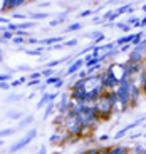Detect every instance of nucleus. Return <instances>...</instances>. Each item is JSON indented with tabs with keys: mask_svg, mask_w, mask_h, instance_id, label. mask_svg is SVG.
I'll return each mask as SVG.
<instances>
[{
	"mask_svg": "<svg viewBox=\"0 0 146 154\" xmlns=\"http://www.w3.org/2000/svg\"><path fill=\"white\" fill-rule=\"evenodd\" d=\"M35 136H37V129H30V131H29L27 134L24 136V137L20 139V141H17V143L14 144V146H10V149H8V152H10V154H14V152H19L20 149H24L25 146H29V144H30L32 141H34V139H35Z\"/></svg>",
	"mask_w": 146,
	"mask_h": 154,
	"instance_id": "nucleus-1",
	"label": "nucleus"
},
{
	"mask_svg": "<svg viewBox=\"0 0 146 154\" xmlns=\"http://www.w3.org/2000/svg\"><path fill=\"white\" fill-rule=\"evenodd\" d=\"M101 84H103V87L106 89V91H113V89L118 87L119 82L109 70H104V72L101 74Z\"/></svg>",
	"mask_w": 146,
	"mask_h": 154,
	"instance_id": "nucleus-2",
	"label": "nucleus"
},
{
	"mask_svg": "<svg viewBox=\"0 0 146 154\" xmlns=\"http://www.w3.org/2000/svg\"><path fill=\"white\" fill-rule=\"evenodd\" d=\"M57 96H59L57 92H44V94H42V97H40V100L37 102V109L46 107L47 104H50V102H54V100H56V97H57Z\"/></svg>",
	"mask_w": 146,
	"mask_h": 154,
	"instance_id": "nucleus-3",
	"label": "nucleus"
},
{
	"mask_svg": "<svg viewBox=\"0 0 146 154\" xmlns=\"http://www.w3.org/2000/svg\"><path fill=\"white\" fill-rule=\"evenodd\" d=\"M2 7H0V10L5 12V10H15L17 7H22L24 4H25V0H4L2 2Z\"/></svg>",
	"mask_w": 146,
	"mask_h": 154,
	"instance_id": "nucleus-4",
	"label": "nucleus"
},
{
	"mask_svg": "<svg viewBox=\"0 0 146 154\" xmlns=\"http://www.w3.org/2000/svg\"><path fill=\"white\" fill-rule=\"evenodd\" d=\"M144 121V117H139V119H136L135 122H131V124H128L126 127H123L121 131H118L116 132V136H114V139H121V137H124V134H126L128 131H131L133 127H138V126H141V122Z\"/></svg>",
	"mask_w": 146,
	"mask_h": 154,
	"instance_id": "nucleus-5",
	"label": "nucleus"
},
{
	"mask_svg": "<svg viewBox=\"0 0 146 154\" xmlns=\"http://www.w3.org/2000/svg\"><path fill=\"white\" fill-rule=\"evenodd\" d=\"M144 57H146V55L143 54V52L138 49V47H133V50H131L129 59H128V60H129V62H135V64H143Z\"/></svg>",
	"mask_w": 146,
	"mask_h": 154,
	"instance_id": "nucleus-6",
	"label": "nucleus"
},
{
	"mask_svg": "<svg viewBox=\"0 0 146 154\" xmlns=\"http://www.w3.org/2000/svg\"><path fill=\"white\" fill-rule=\"evenodd\" d=\"M82 66H84V59H77V60H74L72 64L67 67V70L64 72V75H65V77H67V75H74V74L81 69Z\"/></svg>",
	"mask_w": 146,
	"mask_h": 154,
	"instance_id": "nucleus-7",
	"label": "nucleus"
},
{
	"mask_svg": "<svg viewBox=\"0 0 146 154\" xmlns=\"http://www.w3.org/2000/svg\"><path fill=\"white\" fill-rule=\"evenodd\" d=\"M139 94H141V87L136 85L135 82L129 85V97H131V104H135L136 100L139 99Z\"/></svg>",
	"mask_w": 146,
	"mask_h": 154,
	"instance_id": "nucleus-8",
	"label": "nucleus"
},
{
	"mask_svg": "<svg viewBox=\"0 0 146 154\" xmlns=\"http://www.w3.org/2000/svg\"><path fill=\"white\" fill-rule=\"evenodd\" d=\"M84 37L87 38H94V45H97V44L101 42V40H104V34H101L99 30H94V32H89V34H84Z\"/></svg>",
	"mask_w": 146,
	"mask_h": 154,
	"instance_id": "nucleus-9",
	"label": "nucleus"
},
{
	"mask_svg": "<svg viewBox=\"0 0 146 154\" xmlns=\"http://www.w3.org/2000/svg\"><path fill=\"white\" fill-rule=\"evenodd\" d=\"M34 122V116H27V117H22V119L19 121V126L15 127L17 131H19V129H24V127H27L29 124H32Z\"/></svg>",
	"mask_w": 146,
	"mask_h": 154,
	"instance_id": "nucleus-10",
	"label": "nucleus"
},
{
	"mask_svg": "<svg viewBox=\"0 0 146 154\" xmlns=\"http://www.w3.org/2000/svg\"><path fill=\"white\" fill-rule=\"evenodd\" d=\"M64 38L61 35L57 37H49V38H42V40H39V44H42V45H50V44H56V42H62Z\"/></svg>",
	"mask_w": 146,
	"mask_h": 154,
	"instance_id": "nucleus-11",
	"label": "nucleus"
},
{
	"mask_svg": "<svg viewBox=\"0 0 146 154\" xmlns=\"http://www.w3.org/2000/svg\"><path fill=\"white\" fill-rule=\"evenodd\" d=\"M133 37H135V34H128V35H124V37H119L118 40L114 42V45H119L121 47V44H131V40H133Z\"/></svg>",
	"mask_w": 146,
	"mask_h": 154,
	"instance_id": "nucleus-12",
	"label": "nucleus"
},
{
	"mask_svg": "<svg viewBox=\"0 0 146 154\" xmlns=\"http://www.w3.org/2000/svg\"><path fill=\"white\" fill-rule=\"evenodd\" d=\"M86 89V79L81 81V79H77L72 85H71V91H84Z\"/></svg>",
	"mask_w": 146,
	"mask_h": 154,
	"instance_id": "nucleus-13",
	"label": "nucleus"
},
{
	"mask_svg": "<svg viewBox=\"0 0 146 154\" xmlns=\"http://www.w3.org/2000/svg\"><path fill=\"white\" fill-rule=\"evenodd\" d=\"M135 8H136L135 4H126V5H123V7L116 8V12H118V15H121V14H126V12H133Z\"/></svg>",
	"mask_w": 146,
	"mask_h": 154,
	"instance_id": "nucleus-14",
	"label": "nucleus"
},
{
	"mask_svg": "<svg viewBox=\"0 0 146 154\" xmlns=\"http://www.w3.org/2000/svg\"><path fill=\"white\" fill-rule=\"evenodd\" d=\"M7 117H8V119H14V121H20L24 117V112L22 111H8L7 112Z\"/></svg>",
	"mask_w": 146,
	"mask_h": 154,
	"instance_id": "nucleus-15",
	"label": "nucleus"
},
{
	"mask_svg": "<svg viewBox=\"0 0 146 154\" xmlns=\"http://www.w3.org/2000/svg\"><path fill=\"white\" fill-rule=\"evenodd\" d=\"M128 147H124V146H116V147H111L109 149V154H128Z\"/></svg>",
	"mask_w": 146,
	"mask_h": 154,
	"instance_id": "nucleus-16",
	"label": "nucleus"
},
{
	"mask_svg": "<svg viewBox=\"0 0 146 154\" xmlns=\"http://www.w3.org/2000/svg\"><path fill=\"white\" fill-rule=\"evenodd\" d=\"M82 29V23L81 22H74V23H69L67 27H65L64 32H76V30H81Z\"/></svg>",
	"mask_w": 146,
	"mask_h": 154,
	"instance_id": "nucleus-17",
	"label": "nucleus"
},
{
	"mask_svg": "<svg viewBox=\"0 0 146 154\" xmlns=\"http://www.w3.org/2000/svg\"><path fill=\"white\" fill-rule=\"evenodd\" d=\"M143 37H144V34H143V32H138V34H135V37H133V40H131V47L139 45V42L143 40Z\"/></svg>",
	"mask_w": 146,
	"mask_h": 154,
	"instance_id": "nucleus-18",
	"label": "nucleus"
},
{
	"mask_svg": "<svg viewBox=\"0 0 146 154\" xmlns=\"http://www.w3.org/2000/svg\"><path fill=\"white\" fill-rule=\"evenodd\" d=\"M61 79H62V75H52L49 79H46V85H56Z\"/></svg>",
	"mask_w": 146,
	"mask_h": 154,
	"instance_id": "nucleus-19",
	"label": "nucleus"
},
{
	"mask_svg": "<svg viewBox=\"0 0 146 154\" xmlns=\"http://www.w3.org/2000/svg\"><path fill=\"white\" fill-rule=\"evenodd\" d=\"M46 17H49V15L44 14V12H34V14H30V19H34V20H42Z\"/></svg>",
	"mask_w": 146,
	"mask_h": 154,
	"instance_id": "nucleus-20",
	"label": "nucleus"
},
{
	"mask_svg": "<svg viewBox=\"0 0 146 154\" xmlns=\"http://www.w3.org/2000/svg\"><path fill=\"white\" fill-rule=\"evenodd\" d=\"M15 131H17L15 127H8V129H4V131H0V137H7V136H12Z\"/></svg>",
	"mask_w": 146,
	"mask_h": 154,
	"instance_id": "nucleus-21",
	"label": "nucleus"
},
{
	"mask_svg": "<svg viewBox=\"0 0 146 154\" xmlns=\"http://www.w3.org/2000/svg\"><path fill=\"white\" fill-rule=\"evenodd\" d=\"M52 112H54V102H50V104L46 106V112H44V117H49V116H52Z\"/></svg>",
	"mask_w": 146,
	"mask_h": 154,
	"instance_id": "nucleus-22",
	"label": "nucleus"
},
{
	"mask_svg": "<svg viewBox=\"0 0 146 154\" xmlns=\"http://www.w3.org/2000/svg\"><path fill=\"white\" fill-rule=\"evenodd\" d=\"M29 55H42V52H44V49L42 47H39V49H29V50H25Z\"/></svg>",
	"mask_w": 146,
	"mask_h": 154,
	"instance_id": "nucleus-23",
	"label": "nucleus"
},
{
	"mask_svg": "<svg viewBox=\"0 0 146 154\" xmlns=\"http://www.w3.org/2000/svg\"><path fill=\"white\" fill-rule=\"evenodd\" d=\"M116 27H118L121 32H129L131 30V27L128 25V23H124V22H118V23H116Z\"/></svg>",
	"mask_w": 146,
	"mask_h": 154,
	"instance_id": "nucleus-24",
	"label": "nucleus"
},
{
	"mask_svg": "<svg viewBox=\"0 0 146 154\" xmlns=\"http://www.w3.org/2000/svg\"><path fill=\"white\" fill-rule=\"evenodd\" d=\"M126 23L129 25V27H131V25H135V27H136V25H139V23H141V20H139L138 17H129Z\"/></svg>",
	"mask_w": 146,
	"mask_h": 154,
	"instance_id": "nucleus-25",
	"label": "nucleus"
},
{
	"mask_svg": "<svg viewBox=\"0 0 146 154\" xmlns=\"http://www.w3.org/2000/svg\"><path fill=\"white\" fill-rule=\"evenodd\" d=\"M40 74H42V77H46V79H49V77H52V75L56 74V70H54V69H44Z\"/></svg>",
	"mask_w": 146,
	"mask_h": 154,
	"instance_id": "nucleus-26",
	"label": "nucleus"
},
{
	"mask_svg": "<svg viewBox=\"0 0 146 154\" xmlns=\"http://www.w3.org/2000/svg\"><path fill=\"white\" fill-rule=\"evenodd\" d=\"M25 81H27L25 77H20V79H17V81H12V82H10V87H19V85L24 84Z\"/></svg>",
	"mask_w": 146,
	"mask_h": 154,
	"instance_id": "nucleus-27",
	"label": "nucleus"
},
{
	"mask_svg": "<svg viewBox=\"0 0 146 154\" xmlns=\"http://www.w3.org/2000/svg\"><path fill=\"white\" fill-rule=\"evenodd\" d=\"M24 42H25V38L24 37H17V35H14V38H12V44H15V45H22Z\"/></svg>",
	"mask_w": 146,
	"mask_h": 154,
	"instance_id": "nucleus-28",
	"label": "nucleus"
},
{
	"mask_svg": "<svg viewBox=\"0 0 146 154\" xmlns=\"http://www.w3.org/2000/svg\"><path fill=\"white\" fill-rule=\"evenodd\" d=\"M77 42H79L77 38H71V40H65V42H64V47H76V45H77Z\"/></svg>",
	"mask_w": 146,
	"mask_h": 154,
	"instance_id": "nucleus-29",
	"label": "nucleus"
},
{
	"mask_svg": "<svg viewBox=\"0 0 146 154\" xmlns=\"http://www.w3.org/2000/svg\"><path fill=\"white\" fill-rule=\"evenodd\" d=\"M144 82H146V69H143L141 72H139V87H141Z\"/></svg>",
	"mask_w": 146,
	"mask_h": 154,
	"instance_id": "nucleus-30",
	"label": "nucleus"
},
{
	"mask_svg": "<svg viewBox=\"0 0 146 154\" xmlns=\"http://www.w3.org/2000/svg\"><path fill=\"white\" fill-rule=\"evenodd\" d=\"M0 37H2V40H4V42H5V40H10V38H14V34L7 30V32H4V34L0 35Z\"/></svg>",
	"mask_w": 146,
	"mask_h": 154,
	"instance_id": "nucleus-31",
	"label": "nucleus"
},
{
	"mask_svg": "<svg viewBox=\"0 0 146 154\" xmlns=\"http://www.w3.org/2000/svg\"><path fill=\"white\" fill-rule=\"evenodd\" d=\"M10 75H12L10 72L8 74H0V82H8L10 81Z\"/></svg>",
	"mask_w": 146,
	"mask_h": 154,
	"instance_id": "nucleus-32",
	"label": "nucleus"
},
{
	"mask_svg": "<svg viewBox=\"0 0 146 154\" xmlns=\"http://www.w3.org/2000/svg\"><path fill=\"white\" fill-rule=\"evenodd\" d=\"M17 100H20V96H19V94H14V96L7 97V102H17Z\"/></svg>",
	"mask_w": 146,
	"mask_h": 154,
	"instance_id": "nucleus-33",
	"label": "nucleus"
},
{
	"mask_svg": "<svg viewBox=\"0 0 146 154\" xmlns=\"http://www.w3.org/2000/svg\"><path fill=\"white\" fill-rule=\"evenodd\" d=\"M15 35H17V37H24V38H25V37H29V30H17Z\"/></svg>",
	"mask_w": 146,
	"mask_h": 154,
	"instance_id": "nucleus-34",
	"label": "nucleus"
},
{
	"mask_svg": "<svg viewBox=\"0 0 146 154\" xmlns=\"http://www.w3.org/2000/svg\"><path fill=\"white\" fill-rule=\"evenodd\" d=\"M0 89L2 91H8L10 89V82H0Z\"/></svg>",
	"mask_w": 146,
	"mask_h": 154,
	"instance_id": "nucleus-35",
	"label": "nucleus"
},
{
	"mask_svg": "<svg viewBox=\"0 0 146 154\" xmlns=\"http://www.w3.org/2000/svg\"><path fill=\"white\" fill-rule=\"evenodd\" d=\"M40 77H42L40 72H34V74H30V81H37V79H40Z\"/></svg>",
	"mask_w": 146,
	"mask_h": 154,
	"instance_id": "nucleus-36",
	"label": "nucleus"
},
{
	"mask_svg": "<svg viewBox=\"0 0 146 154\" xmlns=\"http://www.w3.org/2000/svg\"><path fill=\"white\" fill-rule=\"evenodd\" d=\"M64 20L61 19H54V20H50V27H56V25H59V23H62Z\"/></svg>",
	"mask_w": 146,
	"mask_h": 154,
	"instance_id": "nucleus-37",
	"label": "nucleus"
},
{
	"mask_svg": "<svg viewBox=\"0 0 146 154\" xmlns=\"http://www.w3.org/2000/svg\"><path fill=\"white\" fill-rule=\"evenodd\" d=\"M129 49H133L131 47V44H126V45H123V47H119V52H128Z\"/></svg>",
	"mask_w": 146,
	"mask_h": 154,
	"instance_id": "nucleus-38",
	"label": "nucleus"
},
{
	"mask_svg": "<svg viewBox=\"0 0 146 154\" xmlns=\"http://www.w3.org/2000/svg\"><path fill=\"white\" fill-rule=\"evenodd\" d=\"M135 154H144V147H143V146H136L135 147Z\"/></svg>",
	"mask_w": 146,
	"mask_h": 154,
	"instance_id": "nucleus-39",
	"label": "nucleus"
},
{
	"mask_svg": "<svg viewBox=\"0 0 146 154\" xmlns=\"http://www.w3.org/2000/svg\"><path fill=\"white\" fill-rule=\"evenodd\" d=\"M86 154H99V147H94V149H86Z\"/></svg>",
	"mask_w": 146,
	"mask_h": 154,
	"instance_id": "nucleus-40",
	"label": "nucleus"
},
{
	"mask_svg": "<svg viewBox=\"0 0 146 154\" xmlns=\"http://www.w3.org/2000/svg\"><path fill=\"white\" fill-rule=\"evenodd\" d=\"M37 84H40V81H27V87H34V85H37Z\"/></svg>",
	"mask_w": 146,
	"mask_h": 154,
	"instance_id": "nucleus-41",
	"label": "nucleus"
},
{
	"mask_svg": "<svg viewBox=\"0 0 146 154\" xmlns=\"http://www.w3.org/2000/svg\"><path fill=\"white\" fill-rule=\"evenodd\" d=\"M91 14H94V10H82L79 17H87V15H91Z\"/></svg>",
	"mask_w": 146,
	"mask_h": 154,
	"instance_id": "nucleus-42",
	"label": "nucleus"
},
{
	"mask_svg": "<svg viewBox=\"0 0 146 154\" xmlns=\"http://www.w3.org/2000/svg\"><path fill=\"white\" fill-rule=\"evenodd\" d=\"M14 19H19V20H24V19H27V15H24V14H14Z\"/></svg>",
	"mask_w": 146,
	"mask_h": 154,
	"instance_id": "nucleus-43",
	"label": "nucleus"
},
{
	"mask_svg": "<svg viewBox=\"0 0 146 154\" xmlns=\"http://www.w3.org/2000/svg\"><path fill=\"white\" fill-rule=\"evenodd\" d=\"M99 154H109L108 147H99Z\"/></svg>",
	"mask_w": 146,
	"mask_h": 154,
	"instance_id": "nucleus-44",
	"label": "nucleus"
},
{
	"mask_svg": "<svg viewBox=\"0 0 146 154\" xmlns=\"http://www.w3.org/2000/svg\"><path fill=\"white\" fill-rule=\"evenodd\" d=\"M0 23H5V25H8V23H10V20L5 19V17H0Z\"/></svg>",
	"mask_w": 146,
	"mask_h": 154,
	"instance_id": "nucleus-45",
	"label": "nucleus"
},
{
	"mask_svg": "<svg viewBox=\"0 0 146 154\" xmlns=\"http://www.w3.org/2000/svg\"><path fill=\"white\" fill-rule=\"evenodd\" d=\"M25 42H27V44H39V40H37V38H27V40H25Z\"/></svg>",
	"mask_w": 146,
	"mask_h": 154,
	"instance_id": "nucleus-46",
	"label": "nucleus"
},
{
	"mask_svg": "<svg viewBox=\"0 0 146 154\" xmlns=\"http://www.w3.org/2000/svg\"><path fill=\"white\" fill-rule=\"evenodd\" d=\"M62 85H64V79H61V81H59V82H57V84H56V85H54V87H56V89H61V87H62Z\"/></svg>",
	"mask_w": 146,
	"mask_h": 154,
	"instance_id": "nucleus-47",
	"label": "nucleus"
},
{
	"mask_svg": "<svg viewBox=\"0 0 146 154\" xmlns=\"http://www.w3.org/2000/svg\"><path fill=\"white\" fill-rule=\"evenodd\" d=\"M37 154H47V149H46V146H40V149H39V152Z\"/></svg>",
	"mask_w": 146,
	"mask_h": 154,
	"instance_id": "nucleus-48",
	"label": "nucleus"
},
{
	"mask_svg": "<svg viewBox=\"0 0 146 154\" xmlns=\"http://www.w3.org/2000/svg\"><path fill=\"white\" fill-rule=\"evenodd\" d=\"M49 2H44V4H39V8H46V7H49Z\"/></svg>",
	"mask_w": 146,
	"mask_h": 154,
	"instance_id": "nucleus-49",
	"label": "nucleus"
},
{
	"mask_svg": "<svg viewBox=\"0 0 146 154\" xmlns=\"http://www.w3.org/2000/svg\"><path fill=\"white\" fill-rule=\"evenodd\" d=\"M108 139H109V136H108V134H103V136L99 137V141H103V143H104V141H108Z\"/></svg>",
	"mask_w": 146,
	"mask_h": 154,
	"instance_id": "nucleus-50",
	"label": "nucleus"
},
{
	"mask_svg": "<svg viewBox=\"0 0 146 154\" xmlns=\"http://www.w3.org/2000/svg\"><path fill=\"white\" fill-rule=\"evenodd\" d=\"M46 87H47L46 84H42V85H39V91H40V92L44 94V92H46Z\"/></svg>",
	"mask_w": 146,
	"mask_h": 154,
	"instance_id": "nucleus-51",
	"label": "nucleus"
},
{
	"mask_svg": "<svg viewBox=\"0 0 146 154\" xmlns=\"http://www.w3.org/2000/svg\"><path fill=\"white\" fill-rule=\"evenodd\" d=\"M19 69L20 70H30V67H29V66H19Z\"/></svg>",
	"mask_w": 146,
	"mask_h": 154,
	"instance_id": "nucleus-52",
	"label": "nucleus"
},
{
	"mask_svg": "<svg viewBox=\"0 0 146 154\" xmlns=\"http://www.w3.org/2000/svg\"><path fill=\"white\" fill-rule=\"evenodd\" d=\"M141 92H143V94H146V82L141 85Z\"/></svg>",
	"mask_w": 146,
	"mask_h": 154,
	"instance_id": "nucleus-53",
	"label": "nucleus"
},
{
	"mask_svg": "<svg viewBox=\"0 0 146 154\" xmlns=\"http://www.w3.org/2000/svg\"><path fill=\"white\" fill-rule=\"evenodd\" d=\"M92 22H94V23H101V19H99V17H96V19H92Z\"/></svg>",
	"mask_w": 146,
	"mask_h": 154,
	"instance_id": "nucleus-54",
	"label": "nucleus"
},
{
	"mask_svg": "<svg viewBox=\"0 0 146 154\" xmlns=\"http://www.w3.org/2000/svg\"><path fill=\"white\" fill-rule=\"evenodd\" d=\"M76 154H86V151H77Z\"/></svg>",
	"mask_w": 146,
	"mask_h": 154,
	"instance_id": "nucleus-55",
	"label": "nucleus"
},
{
	"mask_svg": "<svg viewBox=\"0 0 146 154\" xmlns=\"http://www.w3.org/2000/svg\"><path fill=\"white\" fill-rule=\"evenodd\" d=\"M2 60H4V57H2V52H0V62H2Z\"/></svg>",
	"mask_w": 146,
	"mask_h": 154,
	"instance_id": "nucleus-56",
	"label": "nucleus"
},
{
	"mask_svg": "<svg viewBox=\"0 0 146 154\" xmlns=\"http://www.w3.org/2000/svg\"><path fill=\"white\" fill-rule=\"evenodd\" d=\"M141 8H143V10H144V12H146V5H143V7H141Z\"/></svg>",
	"mask_w": 146,
	"mask_h": 154,
	"instance_id": "nucleus-57",
	"label": "nucleus"
},
{
	"mask_svg": "<svg viewBox=\"0 0 146 154\" xmlns=\"http://www.w3.org/2000/svg\"><path fill=\"white\" fill-rule=\"evenodd\" d=\"M2 144H4V143H2V141H0V146H2Z\"/></svg>",
	"mask_w": 146,
	"mask_h": 154,
	"instance_id": "nucleus-58",
	"label": "nucleus"
},
{
	"mask_svg": "<svg viewBox=\"0 0 146 154\" xmlns=\"http://www.w3.org/2000/svg\"><path fill=\"white\" fill-rule=\"evenodd\" d=\"M144 154H146V149H144Z\"/></svg>",
	"mask_w": 146,
	"mask_h": 154,
	"instance_id": "nucleus-59",
	"label": "nucleus"
},
{
	"mask_svg": "<svg viewBox=\"0 0 146 154\" xmlns=\"http://www.w3.org/2000/svg\"><path fill=\"white\" fill-rule=\"evenodd\" d=\"M144 149H146V146H144Z\"/></svg>",
	"mask_w": 146,
	"mask_h": 154,
	"instance_id": "nucleus-60",
	"label": "nucleus"
},
{
	"mask_svg": "<svg viewBox=\"0 0 146 154\" xmlns=\"http://www.w3.org/2000/svg\"><path fill=\"white\" fill-rule=\"evenodd\" d=\"M0 52H2V50H0Z\"/></svg>",
	"mask_w": 146,
	"mask_h": 154,
	"instance_id": "nucleus-61",
	"label": "nucleus"
},
{
	"mask_svg": "<svg viewBox=\"0 0 146 154\" xmlns=\"http://www.w3.org/2000/svg\"><path fill=\"white\" fill-rule=\"evenodd\" d=\"M144 37H146V35H144Z\"/></svg>",
	"mask_w": 146,
	"mask_h": 154,
	"instance_id": "nucleus-62",
	"label": "nucleus"
}]
</instances>
